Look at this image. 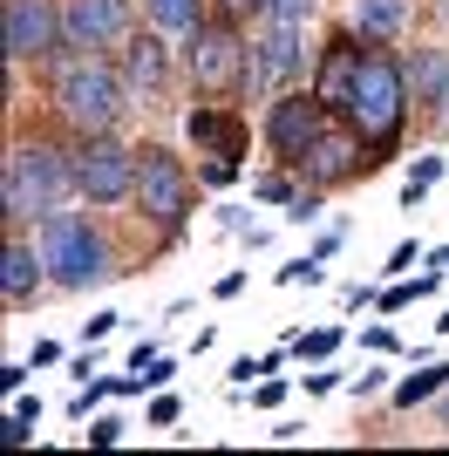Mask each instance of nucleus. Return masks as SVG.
Instances as JSON below:
<instances>
[{
    "mask_svg": "<svg viewBox=\"0 0 449 456\" xmlns=\"http://www.w3.org/2000/svg\"><path fill=\"white\" fill-rule=\"evenodd\" d=\"M75 191V157L55 151V143H41V136H20L14 151H7V171H0V211L7 218H48L61 211V198Z\"/></svg>",
    "mask_w": 449,
    "mask_h": 456,
    "instance_id": "1",
    "label": "nucleus"
},
{
    "mask_svg": "<svg viewBox=\"0 0 449 456\" xmlns=\"http://www.w3.org/2000/svg\"><path fill=\"white\" fill-rule=\"evenodd\" d=\"M340 116H347V130H355L361 143L388 151L395 136H402V116H409V69L395 55H381V48H368V61H361V76H355V89H347V102H340Z\"/></svg>",
    "mask_w": 449,
    "mask_h": 456,
    "instance_id": "2",
    "label": "nucleus"
},
{
    "mask_svg": "<svg viewBox=\"0 0 449 456\" xmlns=\"http://www.w3.org/2000/svg\"><path fill=\"white\" fill-rule=\"evenodd\" d=\"M35 246L48 259V280L69 286V293H89L95 280H110V246H102V232L82 218V211H48L35 225Z\"/></svg>",
    "mask_w": 449,
    "mask_h": 456,
    "instance_id": "3",
    "label": "nucleus"
},
{
    "mask_svg": "<svg viewBox=\"0 0 449 456\" xmlns=\"http://www.w3.org/2000/svg\"><path fill=\"white\" fill-rule=\"evenodd\" d=\"M123 102H130L123 69H110V61H95V55H75L55 76V110H61V123L82 130V136H110Z\"/></svg>",
    "mask_w": 449,
    "mask_h": 456,
    "instance_id": "4",
    "label": "nucleus"
},
{
    "mask_svg": "<svg viewBox=\"0 0 449 456\" xmlns=\"http://www.w3.org/2000/svg\"><path fill=\"white\" fill-rule=\"evenodd\" d=\"M191 205H198V184H191V171L177 164L170 151H136V211H143L150 225L164 232V239H177L191 218Z\"/></svg>",
    "mask_w": 449,
    "mask_h": 456,
    "instance_id": "5",
    "label": "nucleus"
},
{
    "mask_svg": "<svg viewBox=\"0 0 449 456\" xmlns=\"http://www.w3.org/2000/svg\"><path fill=\"white\" fill-rule=\"evenodd\" d=\"M245 61H252V41L232 28V20H198L184 35V69H191V82L205 95H224V89H245Z\"/></svg>",
    "mask_w": 449,
    "mask_h": 456,
    "instance_id": "6",
    "label": "nucleus"
},
{
    "mask_svg": "<svg viewBox=\"0 0 449 456\" xmlns=\"http://www.w3.org/2000/svg\"><path fill=\"white\" fill-rule=\"evenodd\" d=\"M75 191H82L89 205H123V198H136V151L116 143V136H82V151H75Z\"/></svg>",
    "mask_w": 449,
    "mask_h": 456,
    "instance_id": "7",
    "label": "nucleus"
},
{
    "mask_svg": "<svg viewBox=\"0 0 449 456\" xmlns=\"http://www.w3.org/2000/svg\"><path fill=\"white\" fill-rule=\"evenodd\" d=\"M0 41H7V61H48L61 48V7L55 0H7V20H0Z\"/></svg>",
    "mask_w": 449,
    "mask_h": 456,
    "instance_id": "8",
    "label": "nucleus"
},
{
    "mask_svg": "<svg viewBox=\"0 0 449 456\" xmlns=\"http://www.w3.org/2000/svg\"><path fill=\"white\" fill-rule=\"evenodd\" d=\"M130 35V0H61V48L95 55Z\"/></svg>",
    "mask_w": 449,
    "mask_h": 456,
    "instance_id": "9",
    "label": "nucleus"
},
{
    "mask_svg": "<svg viewBox=\"0 0 449 456\" xmlns=\"http://www.w3.org/2000/svg\"><path fill=\"white\" fill-rule=\"evenodd\" d=\"M293 164H299V177H306V184H314V191H334V184H347V177L374 171V164H381V157H368V151H361V136L320 130L314 143H306V151L293 157Z\"/></svg>",
    "mask_w": 449,
    "mask_h": 456,
    "instance_id": "10",
    "label": "nucleus"
},
{
    "mask_svg": "<svg viewBox=\"0 0 449 456\" xmlns=\"http://www.w3.org/2000/svg\"><path fill=\"white\" fill-rule=\"evenodd\" d=\"M320 130H327V102H320L314 89H280L273 95V110H265V143L280 157H299Z\"/></svg>",
    "mask_w": 449,
    "mask_h": 456,
    "instance_id": "11",
    "label": "nucleus"
},
{
    "mask_svg": "<svg viewBox=\"0 0 449 456\" xmlns=\"http://www.w3.org/2000/svg\"><path fill=\"white\" fill-rule=\"evenodd\" d=\"M299 20H273L265 35H252V61H245V89L252 95H273L299 76Z\"/></svg>",
    "mask_w": 449,
    "mask_h": 456,
    "instance_id": "12",
    "label": "nucleus"
},
{
    "mask_svg": "<svg viewBox=\"0 0 449 456\" xmlns=\"http://www.w3.org/2000/svg\"><path fill=\"white\" fill-rule=\"evenodd\" d=\"M123 89H130V102H164L170 89V48L157 35H136L130 48H123Z\"/></svg>",
    "mask_w": 449,
    "mask_h": 456,
    "instance_id": "13",
    "label": "nucleus"
},
{
    "mask_svg": "<svg viewBox=\"0 0 449 456\" xmlns=\"http://www.w3.org/2000/svg\"><path fill=\"white\" fill-rule=\"evenodd\" d=\"M361 61H368V48H361L355 35H334V41H327V61H320V82H314V95L327 102V110H340V102H347V89H355V76H361Z\"/></svg>",
    "mask_w": 449,
    "mask_h": 456,
    "instance_id": "14",
    "label": "nucleus"
},
{
    "mask_svg": "<svg viewBox=\"0 0 449 456\" xmlns=\"http://www.w3.org/2000/svg\"><path fill=\"white\" fill-rule=\"evenodd\" d=\"M41 273H48V259H41V246H28V239H7V252H0V293L7 300H28L41 286Z\"/></svg>",
    "mask_w": 449,
    "mask_h": 456,
    "instance_id": "15",
    "label": "nucleus"
},
{
    "mask_svg": "<svg viewBox=\"0 0 449 456\" xmlns=\"http://www.w3.org/2000/svg\"><path fill=\"white\" fill-rule=\"evenodd\" d=\"M191 143L211 151V157H239L245 151V123L224 116V110H211V102H198V110H191Z\"/></svg>",
    "mask_w": 449,
    "mask_h": 456,
    "instance_id": "16",
    "label": "nucleus"
},
{
    "mask_svg": "<svg viewBox=\"0 0 449 456\" xmlns=\"http://www.w3.org/2000/svg\"><path fill=\"white\" fill-rule=\"evenodd\" d=\"M409 89H415V102H429V110L449 116V48H415Z\"/></svg>",
    "mask_w": 449,
    "mask_h": 456,
    "instance_id": "17",
    "label": "nucleus"
},
{
    "mask_svg": "<svg viewBox=\"0 0 449 456\" xmlns=\"http://www.w3.org/2000/svg\"><path fill=\"white\" fill-rule=\"evenodd\" d=\"M409 14H415V0H355V7H347L355 35H368V41H395L409 28Z\"/></svg>",
    "mask_w": 449,
    "mask_h": 456,
    "instance_id": "18",
    "label": "nucleus"
},
{
    "mask_svg": "<svg viewBox=\"0 0 449 456\" xmlns=\"http://www.w3.org/2000/svg\"><path fill=\"white\" fill-rule=\"evenodd\" d=\"M143 14L157 35H191L205 20V0H143Z\"/></svg>",
    "mask_w": 449,
    "mask_h": 456,
    "instance_id": "19",
    "label": "nucleus"
},
{
    "mask_svg": "<svg viewBox=\"0 0 449 456\" xmlns=\"http://www.w3.org/2000/svg\"><path fill=\"white\" fill-rule=\"evenodd\" d=\"M449 388V362L443 368H422V375H409V381H395V409H415V402H436Z\"/></svg>",
    "mask_w": 449,
    "mask_h": 456,
    "instance_id": "20",
    "label": "nucleus"
},
{
    "mask_svg": "<svg viewBox=\"0 0 449 456\" xmlns=\"http://www.w3.org/2000/svg\"><path fill=\"white\" fill-rule=\"evenodd\" d=\"M436 280H443V273H422V280H402V286H388V293H381V314H402V306H409V300H422V293H436Z\"/></svg>",
    "mask_w": 449,
    "mask_h": 456,
    "instance_id": "21",
    "label": "nucleus"
},
{
    "mask_svg": "<svg viewBox=\"0 0 449 456\" xmlns=\"http://www.w3.org/2000/svg\"><path fill=\"white\" fill-rule=\"evenodd\" d=\"M334 347H340V327H314V334H299V341H293V354H299V362H327Z\"/></svg>",
    "mask_w": 449,
    "mask_h": 456,
    "instance_id": "22",
    "label": "nucleus"
},
{
    "mask_svg": "<svg viewBox=\"0 0 449 456\" xmlns=\"http://www.w3.org/2000/svg\"><path fill=\"white\" fill-rule=\"evenodd\" d=\"M436 177H443V157H422V164H415V171H409V184H402V205H422Z\"/></svg>",
    "mask_w": 449,
    "mask_h": 456,
    "instance_id": "23",
    "label": "nucleus"
},
{
    "mask_svg": "<svg viewBox=\"0 0 449 456\" xmlns=\"http://www.w3.org/2000/svg\"><path fill=\"white\" fill-rule=\"evenodd\" d=\"M265 14H273V20H299V28H306L314 0H265Z\"/></svg>",
    "mask_w": 449,
    "mask_h": 456,
    "instance_id": "24",
    "label": "nucleus"
},
{
    "mask_svg": "<svg viewBox=\"0 0 449 456\" xmlns=\"http://www.w3.org/2000/svg\"><path fill=\"white\" fill-rule=\"evenodd\" d=\"M198 177H205V184H232V177H239V157H211Z\"/></svg>",
    "mask_w": 449,
    "mask_h": 456,
    "instance_id": "25",
    "label": "nucleus"
},
{
    "mask_svg": "<svg viewBox=\"0 0 449 456\" xmlns=\"http://www.w3.org/2000/svg\"><path fill=\"white\" fill-rule=\"evenodd\" d=\"M273 368H280V354H259V362H252V354H245V362L232 368V375H239V381H252V375H273Z\"/></svg>",
    "mask_w": 449,
    "mask_h": 456,
    "instance_id": "26",
    "label": "nucleus"
},
{
    "mask_svg": "<svg viewBox=\"0 0 449 456\" xmlns=\"http://www.w3.org/2000/svg\"><path fill=\"white\" fill-rule=\"evenodd\" d=\"M150 422H157V429H170V422H177V395H157V402H150Z\"/></svg>",
    "mask_w": 449,
    "mask_h": 456,
    "instance_id": "27",
    "label": "nucleus"
},
{
    "mask_svg": "<svg viewBox=\"0 0 449 456\" xmlns=\"http://www.w3.org/2000/svg\"><path fill=\"white\" fill-rule=\"evenodd\" d=\"M252 191H259V198H286V205H293V198H299V191L286 184V177H259V184H252Z\"/></svg>",
    "mask_w": 449,
    "mask_h": 456,
    "instance_id": "28",
    "label": "nucleus"
},
{
    "mask_svg": "<svg viewBox=\"0 0 449 456\" xmlns=\"http://www.w3.org/2000/svg\"><path fill=\"white\" fill-rule=\"evenodd\" d=\"M7 416H14V422H28V429H35V422H41V402H35V395H14V409H7Z\"/></svg>",
    "mask_w": 449,
    "mask_h": 456,
    "instance_id": "29",
    "label": "nucleus"
},
{
    "mask_svg": "<svg viewBox=\"0 0 449 456\" xmlns=\"http://www.w3.org/2000/svg\"><path fill=\"white\" fill-rule=\"evenodd\" d=\"M116 436H123V422H116V416H95L89 422V443H116Z\"/></svg>",
    "mask_w": 449,
    "mask_h": 456,
    "instance_id": "30",
    "label": "nucleus"
},
{
    "mask_svg": "<svg viewBox=\"0 0 449 456\" xmlns=\"http://www.w3.org/2000/svg\"><path fill=\"white\" fill-rule=\"evenodd\" d=\"M136 375H143V388H164V381L177 375V368H170V362H143V368H136Z\"/></svg>",
    "mask_w": 449,
    "mask_h": 456,
    "instance_id": "31",
    "label": "nucleus"
},
{
    "mask_svg": "<svg viewBox=\"0 0 449 456\" xmlns=\"http://www.w3.org/2000/svg\"><path fill=\"white\" fill-rule=\"evenodd\" d=\"M368 347H374V354H395V347H402V341H395L388 327H368Z\"/></svg>",
    "mask_w": 449,
    "mask_h": 456,
    "instance_id": "32",
    "label": "nucleus"
},
{
    "mask_svg": "<svg viewBox=\"0 0 449 456\" xmlns=\"http://www.w3.org/2000/svg\"><path fill=\"white\" fill-rule=\"evenodd\" d=\"M429 266H436V273H449V246H436V252H429Z\"/></svg>",
    "mask_w": 449,
    "mask_h": 456,
    "instance_id": "33",
    "label": "nucleus"
},
{
    "mask_svg": "<svg viewBox=\"0 0 449 456\" xmlns=\"http://www.w3.org/2000/svg\"><path fill=\"white\" fill-rule=\"evenodd\" d=\"M436 416H443V422H449V388H443V395H436Z\"/></svg>",
    "mask_w": 449,
    "mask_h": 456,
    "instance_id": "34",
    "label": "nucleus"
},
{
    "mask_svg": "<svg viewBox=\"0 0 449 456\" xmlns=\"http://www.w3.org/2000/svg\"><path fill=\"white\" fill-rule=\"evenodd\" d=\"M239 7H265V0H239Z\"/></svg>",
    "mask_w": 449,
    "mask_h": 456,
    "instance_id": "35",
    "label": "nucleus"
}]
</instances>
